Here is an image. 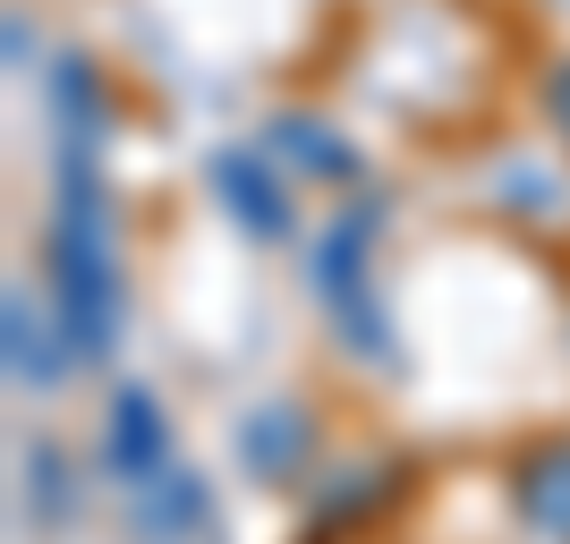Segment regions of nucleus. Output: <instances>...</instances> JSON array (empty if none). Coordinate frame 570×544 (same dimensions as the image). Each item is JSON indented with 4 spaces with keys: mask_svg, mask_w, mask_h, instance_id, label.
<instances>
[{
    "mask_svg": "<svg viewBox=\"0 0 570 544\" xmlns=\"http://www.w3.org/2000/svg\"><path fill=\"white\" fill-rule=\"evenodd\" d=\"M264 137H273V154H282L289 170H307V179H324V188L366 170V162H357V145L341 137L333 119H315V111H282L273 128H264Z\"/></svg>",
    "mask_w": 570,
    "mask_h": 544,
    "instance_id": "nucleus-9",
    "label": "nucleus"
},
{
    "mask_svg": "<svg viewBox=\"0 0 570 544\" xmlns=\"http://www.w3.org/2000/svg\"><path fill=\"white\" fill-rule=\"evenodd\" d=\"M375 238H383V196L341 205L307 247V281H315V298H324V315L341 324V340H350L357 357H383V366H392V324H383V307H375Z\"/></svg>",
    "mask_w": 570,
    "mask_h": 544,
    "instance_id": "nucleus-2",
    "label": "nucleus"
},
{
    "mask_svg": "<svg viewBox=\"0 0 570 544\" xmlns=\"http://www.w3.org/2000/svg\"><path fill=\"white\" fill-rule=\"evenodd\" d=\"M205 179H214L222 214H230L247 238H289V230H298V214H289L282 179L264 170V154H247V145H222L214 162H205Z\"/></svg>",
    "mask_w": 570,
    "mask_h": 544,
    "instance_id": "nucleus-6",
    "label": "nucleus"
},
{
    "mask_svg": "<svg viewBox=\"0 0 570 544\" xmlns=\"http://www.w3.org/2000/svg\"><path fill=\"white\" fill-rule=\"evenodd\" d=\"M128 502H137V527L154 544H205L214 536V494H205V476L179 468V459H170L154 485H137Z\"/></svg>",
    "mask_w": 570,
    "mask_h": 544,
    "instance_id": "nucleus-7",
    "label": "nucleus"
},
{
    "mask_svg": "<svg viewBox=\"0 0 570 544\" xmlns=\"http://www.w3.org/2000/svg\"><path fill=\"white\" fill-rule=\"evenodd\" d=\"M511 511H520L528 536L570 544V434H546V443L511 451Z\"/></svg>",
    "mask_w": 570,
    "mask_h": 544,
    "instance_id": "nucleus-5",
    "label": "nucleus"
},
{
    "mask_svg": "<svg viewBox=\"0 0 570 544\" xmlns=\"http://www.w3.org/2000/svg\"><path fill=\"white\" fill-rule=\"evenodd\" d=\"M401 494H409L401 459H357V468H341V476L315 485V520L324 527H357V520H375V511H392Z\"/></svg>",
    "mask_w": 570,
    "mask_h": 544,
    "instance_id": "nucleus-10",
    "label": "nucleus"
},
{
    "mask_svg": "<svg viewBox=\"0 0 570 544\" xmlns=\"http://www.w3.org/2000/svg\"><path fill=\"white\" fill-rule=\"evenodd\" d=\"M51 119H60V137H86V145H102V86H95V69L86 60H60L51 69Z\"/></svg>",
    "mask_w": 570,
    "mask_h": 544,
    "instance_id": "nucleus-11",
    "label": "nucleus"
},
{
    "mask_svg": "<svg viewBox=\"0 0 570 544\" xmlns=\"http://www.w3.org/2000/svg\"><path fill=\"white\" fill-rule=\"evenodd\" d=\"M494 196H502V214H520V221H553L570 205L562 179L553 170H537L528 154H511V162H494Z\"/></svg>",
    "mask_w": 570,
    "mask_h": 544,
    "instance_id": "nucleus-12",
    "label": "nucleus"
},
{
    "mask_svg": "<svg viewBox=\"0 0 570 544\" xmlns=\"http://www.w3.org/2000/svg\"><path fill=\"white\" fill-rule=\"evenodd\" d=\"M163 468H170V417L145 383H128V392L102 408V476H111L119 494H137V485H154Z\"/></svg>",
    "mask_w": 570,
    "mask_h": 544,
    "instance_id": "nucleus-3",
    "label": "nucleus"
},
{
    "mask_svg": "<svg viewBox=\"0 0 570 544\" xmlns=\"http://www.w3.org/2000/svg\"><path fill=\"white\" fill-rule=\"evenodd\" d=\"M546 119H553V137L570 145V60H553V69H546Z\"/></svg>",
    "mask_w": 570,
    "mask_h": 544,
    "instance_id": "nucleus-14",
    "label": "nucleus"
},
{
    "mask_svg": "<svg viewBox=\"0 0 570 544\" xmlns=\"http://www.w3.org/2000/svg\"><path fill=\"white\" fill-rule=\"evenodd\" d=\"M562 9H570V0H562Z\"/></svg>",
    "mask_w": 570,
    "mask_h": 544,
    "instance_id": "nucleus-16",
    "label": "nucleus"
},
{
    "mask_svg": "<svg viewBox=\"0 0 570 544\" xmlns=\"http://www.w3.org/2000/svg\"><path fill=\"white\" fill-rule=\"evenodd\" d=\"M26 476H35L26 494H43V511L60 520V511H69V485H60V451H51V443H35V451H26Z\"/></svg>",
    "mask_w": 570,
    "mask_h": 544,
    "instance_id": "nucleus-13",
    "label": "nucleus"
},
{
    "mask_svg": "<svg viewBox=\"0 0 570 544\" xmlns=\"http://www.w3.org/2000/svg\"><path fill=\"white\" fill-rule=\"evenodd\" d=\"M51 315L69 324L77 357H111L119 349V256H111V205H102V162L86 137H60L51 162Z\"/></svg>",
    "mask_w": 570,
    "mask_h": 544,
    "instance_id": "nucleus-1",
    "label": "nucleus"
},
{
    "mask_svg": "<svg viewBox=\"0 0 570 544\" xmlns=\"http://www.w3.org/2000/svg\"><path fill=\"white\" fill-rule=\"evenodd\" d=\"M0 332H9V375L35 383V392H51V383L77 366L69 324H60V315H35V298H26V289H9V298H0Z\"/></svg>",
    "mask_w": 570,
    "mask_h": 544,
    "instance_id": "nucleus-8",
    "label": "nucleus"
},
{
    "mask_svg": "<svg viewBox=\"0 0 570 544\" xmlns=\"http://www.w3.org/2000/svg\"><path fill=\"white\" fill-rule=\"evenodd\" d=\"M307 544H341V536H307Z\"/></svg>",
    "mask_w": 570,
    "mask_h": 544,
    "instance_id": "nucleus-15",
    "label": "nucleus"
},
{
    "mask_svg": "<svg viewBox=\"0 0 570 544\" xmlns=\"http://www.w3.org/2000/svg\"><path fill=\"white\" fill-rule=\"evenodd\" d=\"M238 468L256 485H298L315 468V417L298 400H264L238 417Z\"/></svg>",
    "mask_w": 570,
    "mask_h": 544,
    "instance_id": "nucleus-4",
    "label": "nucleus"
}]
</instances>
